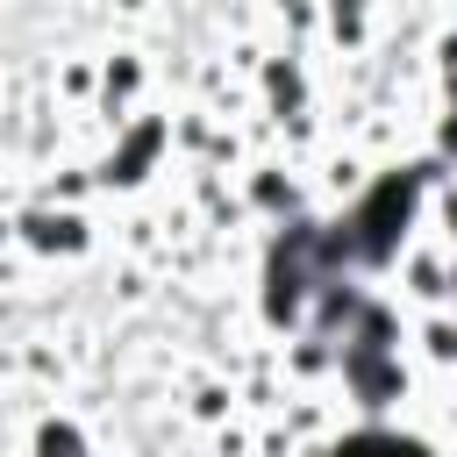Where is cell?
I'll return each instance as SVG.
<instances>
[{"mask_svg": "<svg viewBox=\"0 0 457 457\" xmlns=\"http://www.w3.org/2000/svg\"><path fill=\"white\" fill-rule=\"evenodd\" d=\"M343 457H421V450L414 443H393V436H357Z\"/></svg>", "mask_w": 457, "mask_h": 457, "instance_id": "1", "label": "cell"}]
</instances>
